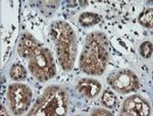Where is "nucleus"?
<instances>
[{
    "instance_id": "0eeeda50",
    "label": "nucleus",
    "mask_w": 153,
    "mask_h": 116,
    "mask_svg": "<svg viewBox=\"0 0 153 116\" xmlns=\"http://www.w3.org/2000/svg\"><path fill=\"white\" fill-rule=\"evenodd\" d=\"M151 112L150 105L138 95L126 99L120 114L127 116H147Z\"/></svg>"
},
{
    "instance_id": "6e6552de",
    "label": "nucleus",
    "mask_w": 153,
    "mask_h": 116,
    "mask_svg": "<svg viewBox=\"0 0 153 116\" xmlns=\"http://www.w3.org/2000/svg\"><path fill=\"white\" fill-rule=\"evenodd\" d=\"M40 46V42L32 34H30L29 32H24L19 37L18 53L22 58L30 59Z\"/></svg>"
},
{
    "instance_id": "f257e3e1",
    "label": "nucleus",
    "mask_w": 153,
    "mask_h": 116,
    "mask_svg": "<svg viewBox=\"0 0 153 116\" xmlns=\"http://www.w3.org/2000/svg\"><path fill=\"white\" fill-rule=\"evenodd\" d=\"M109 60V43L102 32H91L85 38L80 56V69L88 75H101Z\"/></svg>"
},
{
    "instance_id": "dca6fc26",
    "label": "nucleus",
    "mask_w": 153,
    "mask_h": 116,
    "mask_svg": "<svg viewBox=\"0 0 153 116\" xmlns=\"http://www.w3.org/2000/svg\"><path fill=\"white\" fill-rule=\"evenodd\" d=\"M92 115H111V112H109V110L102 109V108H96L95 110L92 111Z\"/></svg>"
},
{
    "instance_id": "1a4fd4ad",
    "label": "nucleus",
    "mask_w": 153,
    "mask_h": 116,
    "mask_svg": "<svg viewBox=\"0 0 153 116\" xmlns=\"http://www.w3.org/2000/svg\"><path fill=\"white\" fill-rule=\"evenodd\" d=\"M76 88L83 97L94 99L100 93L102 85L99 81L93 78H81L76 82Z\"/></svg>"
},
{
    "instance_id": "ddd939ff",
    "label": "nucleus",
    "mask_w": 153,
    "mask_h": 116,
    "mask_svg": "<svg viewBox=\"0 0 153 116\" xmlns=\"http://www.w3.org/2000/svg\"><path fill=\"white\" fill-rule=\"evenodd\" d=\"M153 9L150 7V8H146L145 11H143L141 14H140L139 18H138V21L139 23L142 25L143 27H146V28H152L153 26Z\"/></svg>"
},
{
    "instance_id": "20e7f679",
    "label": "nucleus",
    "mask_w": 153,
    "mask_h": 116,
    "mask_svg": "<svg viewBox=\"0 0 153 116\" xmlns=\"http://www.w3.org/2000/svg\"><path fill=\"white\" fill-rule=\"evenodd\" d=\"M28 69L32 75L41 82L53 78L56 74V66L50 49L40 46L29 59Z\"/></svg>"
},
{
    "instance_id": "4468645a",
    "label": "nucleus",
    "mask_w": 153,
    "mask_h": 116,
    "mask_svg": "<svg viewBox=\"0 0 153 116\" xmlns=\"http://www.w3.org/2000/svg\"><path fill=\"white\" fill-rule=\"evenodd\" d=\"M152 42L151 41H144L140 45V55L145 59H149L152 56Z\"/></svg>"
},
{
    "instance_id": "f03ea898",
    "label": "nucleus",
    "mask_w": 153,
    "mask_h": 116,
    "mask_svg": "<svg viewBox=\"0 0 153 116\" xmlns=\"http://www.w3.org/2000/svg\"><path fill=\"white\" fill-rule=\"evenodd\" d=\"M50 37L53 40L60 67L65 71L75 66L78 39L71 26L65 21H54L50 25Z\"/></svg>"
},
{
    "instance_id": "2eb2a0df",
    "label": "nucleus",
    "mask_w": 153,
    "mask_h": 116,
    "mask_svg": "<svg viewBox=\"0 0 153 116\" xmlns=\"http://www.w3.org/2000/svg\"><path fill=\"white\" fill-rule=\"evenodd\" d=\"M41 4H43L42 11H43L44 8H49V11H51L53 12L58 5V2L57 1H55V2L54 1H45V2H41Z\"/></svg>"
},
{
    "instance_id": "f3484780",
    "label": "nucleus",
    "mask_w": 153,
    "mask_h": 116,
    "mask_svg": "<svg viewBox=\"0 0 153 116\" xmlns=\"http://www.w3.org/2000/svg\"><path fill=\"white\" fill-rule=\"evenodd\" d=\"M0 113H1V114H4V115H7V112L5 111V109L2 107V106H1V110H0Z\"/></svg>"
},
{
    "instance_id": "9d476101",
    "label": "nucleus",
    "mask_w": 153,
    "mask_h": 116,
    "mask_svg": "<svg viewBox=\"0 0 153 116\" xmlns=\"http://www.w3.org/2000/svg\"><path fill=\"white\" fill-rule=\"evenodd\" d=\"M100 16L95 12H83L79 17V23L82 25L83 27H91L98 24L100 22Z\"/></svg>"
},
{
    "instance_id": "39448f33",
    "label": "nucleus",
    "mask_w": 153,
    "mask_h": 116,
    "mask_svg": "<svg viewBox=\"0 0 153 116\" xmlns=\"http://www.w3.org/2000/svg\"><path fill=\"white\" fill-rule=\"evenodd\" d=\"M32 98L33 93L31 88L24 83H13L8 86L7 99L14 115H21L27 112L32 103Z\"/></svg>"
},
{
    "instance_id": "9b49d317",
    "label": "nucleus",
    "mask_w": 153,
    "mask_h": 116,
    "mask_svg": "<svg viewBox=\"0 0 153 116\" xmlns=\"http://www.w3.org/2000/svg\"><path fill=\"white\" fill-rule=\"evenodd\" d=\"M9 75L11 79L16 81H23L27 78V70L21 64H13L9 69Z\"/></svg>"
},
{
    "instance_id": "7ed1b4c3",
    "label": "nucleus",
    "mask_w": 153,
    "mask_h": 116,
    "mask_svg": "<svg viewBox=\"0 0 153 116\" xmlns=\"http://www.w3.org/2000/svg\"><path fill=\"white\" fill-rule=\"evenodd\" d=\"M68 96L65 88L58 85H50L41 93L29 115H65L68 113Z\"/></svg>"
},
{
    "instance_id": "423d86ee",
    "label": "nucleus",
    "mask_w": 153,
    "mask_h": 116,
    "mask_svg": "<svg viewBox=\"0 0 153 116\" xmlns=\"http://www.w3.org/2000/svg\"><path fill=\"white\" fill-rule=\"evenodd\" d=\"M113 90L120 93H129L140 87V81L137 75L131 70L123 69L110 74L107 78Z\"/></svg>"
},
{
    "instance_id": "f8f14e48",
    "label": "nucleus",
    "mask_w": 153,
    "mask_h": 116,
    "mask_svg": "<svg viewBox=\"0 0 153 116\" xmlns=\"http://www.w3.org/2000/svg\"><path fill=\"white\" fill-rule=\"evenodd\" d=\"M101 103L102 105L106 108H109V109H114L118 104V101L117 96L114 95L112 92L106 90L102 93L101 96Z\"/></svg>"
}]
</instances>
